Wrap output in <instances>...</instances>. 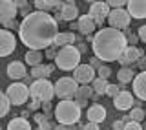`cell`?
Wrapping results in <instances>:
<instances>
[{
	"label": "cell",
	"instance_id": "obj_1",
	"mask_svg": "<svg viewBox=\"0 0 146 130\" xmlns=\"http://www.w3.org/2000/svg\"><path fill=\"white\" fill-rule=\"evenodd\" d=\"M58 22L46 11H33L20 22L18 35L22 44L29 50H48L55 44L58 35Z\"/></svg>",
	"mask_w": 146,
	"mask_h": 130
},
{
	"label": "cell",
	"instance_id": "obj_2",
	"mask_svg": "<svg viewBox=\"0 0 146 130\" xmlns=\"http://www.w3.org/2000/svg\"><path fill=\"white\" fill-rule=\"evenodd\" d=\"M91 48H93L95 57H99L102 62H113L119 61L124 50L128 48V39L121 29L102 27L93 35Z\"/></svg>",
	"mask_w": 146,
	"mask_h": 130
},
{
	"label": "cell",
	"instance_id": "obj_3",
	"mask_svg": "<svg viewBox=\"0 0 146 130\" xmlns=\"http://www.w3.org/2000/svg\"><path fill=\"white\" fill-rule=\"evenodd\" d=\"M80 108L82 106L73 99H64L58 101V105L55 106V119H57L60 125H77L80 121Z\"/></svg>",
	"mask_w": 146,
	"mask_h": 130
},
{
	"label": "cell",
	"instance_id": "obj_4",
	"mask_svg": "<svg viewBox=\"0 0 146 130\" xmlns=\"http://www.w3.org/2000/svg\"><path fill=\"white\" fill-rule=\"evenodd\" d=\"M55 64H57L58 70H64V72H70V70H75L77 66H80L79 48H75V46L60 48L57 53V59H55Z\"/></svg>",
	"mask_w": 146,
	"mask_h": 130
},
{
	"label": "cell",
	"instance_id": "obj_5",
	"mask_svg": "<svg viewBox=\"0 0 146 130\" xmlns=\"http://www.w3.org/2000/svg\"><path fill=\"white\" fill-rule=\"evenodd\" d=\"M79 82L73 77H60L57 82H55V95L58 99H73L79 92Z\"/></svg>",
	"mask_w": 146,
	"mask_h": 130
},
{
	"label": "cell",
	"instance_id": "obj_6",
	"mask_svg": "<svg viewBox=\"0 0 146 130\" xmlns=\"http://www.w3.org/2000/svg\"><path fill=\"white\" fill-rule=\"evenodd\" d=\"M29 92H31V97H36L42 103L44 101H51L55 97V84L49 82L48 79H36L29 86Z\"/></svg>",
	"mask_w": 146,
	"mask_h": 130
},
{
	"label": "cell",
	"instance_id": "obj_7",
	"mask_svg": "<svg viewBox=\"0 0 146 130\" xmlns=\"http://www.w3.org/2000/svg\"><path fill=\"white\" fill-rule=\"evenodd\" d=\"M6 94H7V97H9V101H11V105L22 106L27 99H29L31 92H29V86H27V84H24V82H17V81H15V82H11V84L7 86Z\"/></svg>",
	"mask_w": 146,
	"mask_h": 130
},
{
	"label": "cell",
	"instance_id": "obj_8",
	"mask_svg": "<svg viewBox=\"0 0 146 130\" xmlns=\"http://www.w3.org/2000/svg\"><path fill=\"white\" fill-rule=\"evenodd\" d=\"M130 13L128 9H122V7H117V9H111L108 17V22H110V27H115V29H124L130 24Z\"/></svg>",
	"mask_w": 146,
	"mask_h": 130
},
{
	"label": "cell",
	"instance_id": "obj_9",
	"mask_svg": "<svg viewBox=\"0 0 146 130\" xmlns=\"http://www.w3.org/2000/svg\"><path fill=\"white\" fill-rule=\"evenodd\" d=\"M110 13H111L110 6H108L106 2H102V0H99V2L91 4V7H90V13H88V15L93 18L95 22H97V26H102V24H104V20H108Z\"/></svg>",
	"mask_w": 146,
	"mask_h": 130
},
{
	"label": "cell",
	"instance_id": "obj_10",
	"mask_svg": "<svg viewBox=\"0 0 146 130\" xmlns=\"http://www.w3.org/2000/svg\"><path fill=\"white\" fill-rule=\"evenodd\" d=\"M95 70L91 64H80L73 70V79H75L79 84H88V82L95 81Z\"/></svg>",
	"mask_w": 146,
	"mask_h": 130
},
{
	"label": "cell",
	"instance_id": "obj_11",
	"mask_svg": "<svg viewBox=\"0 0 146 130\" xmlns=\"http://www.w3.org/2000/svg\"><path fill=\"white\" fill-rule=\"evenodd\" d=\"M17 50V39L15 35L9 29H2L0 31V55L2 57H7Z\"/></svg>",
	"mask_w": 146,
	"mask_h": 130
},
{
	"label": "cell",
	"instance_id": "obj_12",
	"mask_svg": "<svg viewBox=\"0 0 146 130\" xmlns=\"http://www.w3.org/2000/svg\"><path fill=\"white\" fill-rule=\"evenodd\" d=\"M17 15H18V7L15 0H0V20H2V24L15 20Z\"/></svg>",
	"mask_w": 146,
	"mask_h": 130
},
{
	"label": "cell",
	"instance_id": "obj_13",
	"mask_svg": "<svg viewBox=\"0 0 146 130\" xmlns=\"http://www.w3.org/2000/svg\"><path fill=\"white\" fill-rule=\"evenodd\" d=\"M144 53L143 50L135 48V46H128L124 50V53L121 55V59H119V62H121V66H131V64L139 62V59H143Z\"/></svg>",
	"mask_w": 146,
	"mask_h": 130
},
{
	"label": "cell",
	"instance_id": "obj_14",
	"mask_svg": "<svg viewBox=\"0 0 146 130\" xmlns=\"http://www.w3.org/2000/svg\"><path fill=\"white\" fill-rule=\"evenodd\" d=\"M133 105H135V97L126 90H122L117 97H113V106L117 110H130Z\"/></svg>",
	"mask_w": 146,
	"mask_h": 130
},
{
	"label": "cell",
	"instance_id": "obj_15",
	"mask_svg": "<svg viewBox=\"0 0 146 130\" xmlns=\"http://www.w3.org/2000/svg\"><path fill=\"white\" fill-rule=\"evenodd\" d=\"M128 13L131 18H146V0H128Z\"/></svg>",
	"mask_w": 146,
	"mask_h": 130
},
{
	"label": "cell",
	"instance_id": "obj_16",
	"mask_svg": "<svg viewBox=\"0 0 146 130\" xmlns=\"http://www.w3.org/2000/svg\"><path fill=\"white\" fill-rule=\"evenodd\" d=\"M133 94L137 99L146 101V72L137 73V77L133 79Z\"/></svg>",
	"mask_w": 146,
	"mask_h": 130
},
{
	"label": "cell",
	"instance_id": "obj_17",
	"mask_svg": "<svg viewBox=\"0 0 146 130\" xmlns=\"http://www.w3.org/2000/svg\"><path fill=\"white\" fill-rule=\"evenodd\" d=\"M7 75L13 79V81H18V79H24L27 73H26V66L24 62H18V61H13L7 64Z\"/></svg>",
	"mask_w": 146,
	"mask_h": 130
},
{
	"label": "cell",
	"instance_id": "obj_18",
	"mask_svg": "<svg viewBox=\"0 0 146 130\" xmlns=\"http://www.w3.org/2000/svg\"><path fill=\"white\" fill-rule=\"evenodd\" d=\"M77 22H79V31H80L82 35H86V37L91 35V33L95 31V27H97V22H95L90 15L79 17V20H77Z\"/></svg>",
	"mask_w": 146,
	"mask_h": 130
},
{
	"label": "cell",
	"instance_id": "obj_19",
	"mask_svg": "<svg viewBox=\"0 0 146 130\" xmlns=\"http://www.w3.org/2000/svg\"><path fill=\"white\" fill-rule=\"evenodd\" d=\"M60 11H62V18L66 22H75L77 18H79V7L75 6V2H73V0L64 2V7L60 9Z\"/></svg>",
	"mask_w": 146,
	"mask_h": 130
},
{
	"label": "cell",
	"instance_id": "obj_20",
	"mask_svg": "<svg viewBox=\"0 0 146 130\" xmlns=\"http://www.w3.org/2000/svg\"><path fill=\"white\" fill-rule=\"evenodd\" d=\"M106 119V108L102 105H91L88 108V121L91 123H102Z\"/></svg>",
	"mask_w": 146,
	"mask_h": 130
},
{
	"label": "cell",
	"instance_id": "obj_21",
	"mask_svg": "<svg viewBox=\"0 0 146 130\" xmlns=\"http://www.w3.org/2000/svg\"><path fill=\"white\" fill-rule=\"evenodd\" d=\"M75 42H77V35L73 33V31H64V33H58L57 35L55 46L60 50V48H66V46H73Z\"/></svg>",
	"mask_w": 146,
	"mask_h": 130
},
{
	"label": "cell",
	"instance_id": "obj_22",
	"mask_svg": "<svg viewBox=\"0 0 146 130\" xmlns=\"http://www.w3.org/2000/svg\"><path fill=\"white\" fill-rule=\"evenodd\" d=\"M135 77L137 75H135V72H133V68H131V66H122L117 72V79H119V82H121V84H126V82L133 81Z\"/></svg>",
	"mask_w": 146,
	"mask_h": 130
},
{
	"label": "cell",
	"instance_id": "obj_23",
	"mask_svg": "<svg viewBox=\"0 0 146 130\" xmlns=\"http://www.w3.org/2000/svg\"><path fill=\"white\" fill-rule=\"evenodd\" d=\"M91 94H93V86H80L79 92H77V95H75L77 103L80 106H86L88 101H90V97H91Z\"/></svg>",
	"mask_w": 146,
	"mask_h": 130
},
{
	"label": "cell",
	"instance_id": "obj_24",
	"mask_svg": "<svg viewBox=\"0 0 146 130\" xmlns=\"http://www.w3.org/2000/svg\"><path fill=\"white\" fill-rule=\"evenodd\" d=\"M7 130H33L26 117H15L7 123Z\"/></svg>",
	"mask_w": 146,
	"mask_h": 130
},
{
	"label": "cell",
	"instance_id": "obj_25",
	"mask_svg": "<svg viewBox=\"0 0 146 130\" xmlns=\"http://www.w3.org/2000/svg\"><path fill=\"white\" fill-rule=\"evenodd\" d=\"M42 57L44 55L38 52V50H27V53L24 55V59H26V62L29 64L31 68H35V66H38V64H42Z\"/></svg>",
	"mask_w": 146,
	"mask_h": 130
},
{
	"label": "cell",
	"instance_id": "obj_26",
	"mask_svg": "<svg viewBox=\"0 0 146 130\" xmlns=\"http://www.w3.org/2000/svg\"><path fill=\"white\" fill-rule=\"evenodd\" d=\"M51 70H49V66H44V64H38V66H35V68H31V72H29V75L35 79H48L49 75H51Z\"/></svg>",
	"mask_w": 146,
	"mask_h": 130
},
{
	"label": "cell",
	"instance_id": "obj_27",
	"mask_svg": "<svg viewBox=\"0 0 146 130\" xmlns=\"http://www.w3.org/2000/svg\"><path fill=\"white\" fill-rule=\"evenodd\" d=\"M91 86H93V92H95L97 95H106V94H108L110 82H108V79H100V77H97L93 82H91Z\"/></svg>",
	"mask_w": 146,
	"mask_h": 130
},
{
	"label": "cell",
	"instance_id": "obj_28",
	"mask_svg": "<svg viewBox=\"0 0 146 130\" xmlns=\"http://www.w3.org/2000/svg\"><path fill=\"white\" fill-rule=\"evenodd\" d=\"M144 117H146L144 110H143V108H139V106H135V108H131L130 115H126V117H124V121H126V123H130V121H137V123H141Z\"/></svg>",
	"mask_w": 146,
	"mask_h": 130
},
{
	"label": "cell",
	"instance_id": "obj_29",
	"mask_svg": "<svg viewBox=\"0 0 146 130\" xmlns=\"http://www.w3.org/2000/svg\"><path fill=\"white\" fill-rule=\"evenodd\" d=\"M60 0H35V7L38 11H49V9L57 7Z\"/></svg>",
	"mask_w": 146,
	"mask_h": 130
},
{
	"label": "cell",
	"instance_id": "obj_30",
	"mask_svg": "<svg viewBox=\"0 0 146 130\" xmlns=\"http://www.w3.org/2000/svg\"><path fill=\"white\" fill-rule=\"evenodd\" d=\"M9 106H11V101H9L7 94H0V115H7L9 112Z\"/></svg>",
	"mask_w": 146,
	"mask_h": 130
},
{
	"label": "cell",
	"instance_id": "obj_31",
	"mask_svg": "<svg viewBox=\"0 0 146 130\" xmlns=\"http://www.w3.org/2000/svg\"><path fill=\"white\" fill-rule=\"evenodd\" d=\"M110 7L117 9V7H122V6H128V0H104Z\"/></svg>",
	"mask_w": 146,
	"mask_h": 130
},
{
	"label": "cell",
	"instance_id": "obj_32",
	"mask_svg": "<svg viewBox=\"0 0 146 130\" xmlns=\"http://www.w3.org/2000/svg\"><path fill=\"white\" fill-rule=\"evenodd\" d=\"M122 92V86H117V84H110L108 86V94L106 95H110V97H117L119 94Z\"/></svg>",
	"mask_w": 146,
	"mask_h": 130
},
{
	"label": "cell",
	"instance_id": "obj_33",
	"mask_svg": "<svg viewBox=\"0 0 146 130\" xmlns=\"http://www.w3.org/2000/svg\"><path fill=\"white\" fill-rule=\"evenodd\" d=\"M97 73H99L100 79H108L110 75H111V70H110V66H100L97 70Z\"/></svg>",
	"mask_w": 146,
	"mask_h": 130
},
{
	"label": "cell",
	"instance_id": "obj_34",
	"mask_svg": "<svg viewBox=\"0 0 146 130\" xmlns=\"http://www.w3.org/2000/svg\"><path fill=\"white\" fill-rule=\"evenodd\" d=\"M38 108H42V101H40V99H36V97H31L29 110H31V112H35V110H38Z\"/></svg>",
	"mask_w": 146,
	"mask_h": 130
},
{
	"label": "cell",
	"instance_id": "obj_35",
	"mask_svg": "<svg viewBox=\"0 0 146 130\" xmlns=\"http://www.w3.org/2000/svg\"><path fill=\"white\" fill-rule=\"evenodd\" d=\"M51 110H55L53 106H51V101H44V103H42V112L48 115V119L51 117Z\"/></svg>",
	"mask_w": 146,
	"mask_h": 130
},
{
	"label": "cell",
	"instance_id": "obj_36",
	"mask_svg": "<svg viewBox=\"0 0 146 130\" xmlns=\"http://www.w3.org/2000/svg\"><path fill=\"white\" fill-rule=\"evenodd\" d=\"M57 53H58V50H57V46H49L48 50H46V57L48 59H57Z\"/></svg>",
	"mask_w": 146,
	"mask_h": 130
},
{
	"label": "cell",
	"instance_id": "obj_37",
	"mask_svg": "<svg viewBox=\"0 0 146 130\" xmlns=\"http://www.w3.org/2000/svg\"><path fill=\"white\" fill-rule=\"evenodd\" d=\"M124 130H143V127H141V123H137V121H130V123H126Z\"/></svg>",
	"mask_w": 146,
	"mask_h": 130
},
{
	"label": "cell",
	"instance_id": "obj_38",
	"mask_svg": "<svg viewBox=\"0 0 146 130\" xmlns=\"http://www.w3.org/2000/svg\"><path fill=\"white\" fill-rule=\"evenodd\" d=\"M124 127H126L124 119H115L113 121V130H124Z\"/></svg>",
	"mask_w": 146,
	"mask_h": 130
},
{
	"label": "cell",
	"instance_id": "obj_39",
	"mask_svg": "<svg viewBox=\"0 0 146 130\" xmlns=\"http://www.w3.org/2000/svg\"><path fill=\"white\" fill-rule=\"evenodd\" d=\"M137 35H139V39H141V40H143V42L146 44V24L139 27V31H137Z\"/></svg>",
	"mask_w": 146,
	"mask_h": 130
},
{
	"label": "cell",
	"instance_id": "obj_40",
	"mask_svg": "<svg viewBox=\"0 0 146 130\" xmlns=\"http://www.w3.org/2000/svg\"><path fill=\"white\" fill-rule=\"evenodd\" d=\"M82 130H99V123H91V121H88L82 127Z\"/></svg>",
	"mask_w": 146,
	"mask_h": 130
},
{
	"label": "cell",
	"instance_id": "obj_41",
	"mask_svg": "<svg viewBox=\"0 0 146 130\" xmlns=\"http://www.w3.org/2000/svg\"><path fill=\"white\" fill-rule=\"evenodd\" d=\"M38 128H42V130H53L55 127H53L51 123H49V119H46L44 123H40V125H38Z\"/></svg>",
	"mask_w": 146,
	"mask_h": 130
},
{
	"label": "cell",
	"instance_id": "obj_42",
	"mask_svg": "<svg viewBox=\"0 0 146 130\" xmlns=\"http://www.w3.org/2000/svg\"><path fill=\"white\" fill-rule=\"evenodd\" d=\"M91 66H93L95 70H99L100 66H102V61H100L99 57H91Z\"/></svg>",
	"mask_w": 146,
	"mask_h": 130
},
{
	"label": "cell",
	"instance_id": "obj_43",
	"mask_svg": "<svg viewBox=\"0 0 146 130\" xmlns=\"http://www.w3.org/2000/svg\"><path fill=\"white\" fill-rule=\"evenodd\" d=\"M126 39H128V42H130V46H135L137 39H139V35H131V33H128V35H126Z\"/></svg>",
	"mask_w": 146,
	"mask_h": 130
},
{
	"label": "cell",
	"instance_id": "obj_44",
	"mask_svg": "<svg viewBox=\"0 0 146 130\" xmlns=\"http://www.w3.org/2000/svg\"><path fill=\"white\" fill-rule=\"evenodd\" d=\"M9 27H20V24H18L17 20H9L4 24V29H9Z\"/></svg>",
	"mask_w": 146,
	"mask_h": 130
},
{
	"label": "cell",
	"instance_id": "obj_45",
	"mask_svg": "<svg viewBox=\"0 0 146 130\" xmlns=\"http://www.w3.org/2000/svg\"><path fill=\"white\" fill-rule=\"evenodd\" d=\"M15 4H17L18 11H20V9H26V7H27V0H15Z\"/></svg>",
	"mask_w": 146,
	"mask_h": 130
},
{
	"label": "cell",
	"instance_id": "obj_46",
	"mask_svg": "<svg viewBox=\"0 0 146 130\" xmlns=\"http://www.w3.org/2000/svg\"><path fill=\"white\" fill-rule=\"evenodd\" d=\"M46 119H48V115H46V114H36V115H35V121L38 123V125H40V123H44Z\"/></svg>",
	"mask_w": 146,
	"mask_h": 130
},
{
	"label": "cell",
	"instance_id": "obj_47",
	"mask_svg": "<svg viewBox=\"0 0 146 130\" xmlns=\"http://www.w3.org/2000/svg\"><path fill=\"white\" fill-rule=\"evenodd\" d=\"M137 64H139V68L143 70V72H146V57H143V59H139V62H137Z\"/></svg>",
	"mask_w": 146,
	"mask_h": 130
},
{
	"label": "cell",
	"instance_id": "obj_48",
	"mask_svg": "<svg viewBox=\"0 0 146 130\" xmlns=\"http://www.w3.org/2000/svg\"><path fill=\"white\" fill-rule=\"evenodd\" d=\"M53 130H71V128H70V125H60V123H58Z\"/></svg>",
	"mask_w": 146,
	"mask_h": 130
},
{
	"label": "cell",
	"instance_id": "obj_49",
	"mask_svg": "<svg viewBox=\"0 0 146 130\" xmlns=\"http://www.w3.org/2000/svg\"><path fill=\"white\" fill-rule=\"evenodd\" d=\"M29 112H31V110H26V112H22L20 115H22V117H27V115H29Z\"/></svg>",
	"mask_w": 146,
	"mask_h": 130
},
{
	"label": "cell",
	"instance_id": "obj_50",
	"mask_svg": "<svg viewBox=\"0 0 146 130\" xmlns=\"http://www.w3.org/2000/svg\"><path fill=\"white\" fill-rule=\"evenodd\" d=\"M84 50H86V46H84V44H79V52L82 53V52H84Z\"/></svg>",
	"mask_w": 146,
	"mask_h": 130
},
{
	"label": "cell",
	"instance_id": "obj_51",
	"mask_svg": "<svg viewBox=\"0 0 146 130\" xmlns=\"http://www.w3.org/2000/svg\"><path fill=\"white\" fill-rule=\"evenodd\" d=\"M86 2H90V4H95V2H99V0H86Z\"/></svg>",
	"mask_w": 146,
	"mask_h": 130
},
{
	"label": "cell",
	"instance_id": "obj_52",
	"mask_svg": "<svg viewBox=\"0 0 146 130\" xmlns=\"http://www.w3.org/2000/svg\"><path fill=\"white\" fill-rule=\"evenodd\" d=\"M36 130H42V128H36Z\"/></svg>",
	"mask_w": 146,
	"mask_h": 130
}]
</instances>
